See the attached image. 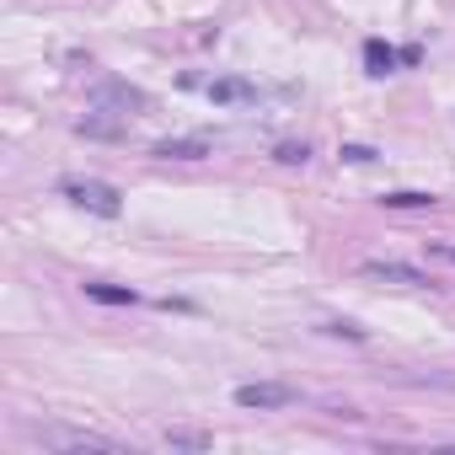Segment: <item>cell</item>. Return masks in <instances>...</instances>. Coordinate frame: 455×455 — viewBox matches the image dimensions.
<instances>
[{
    "instance_id": "cell-1",
    "label": "cell",
    "mask_w": 455,
    "mask_h": 455,
    "mask_svg": "<svg viewBox=\"0 0 455 455\" xmlns=\"http://www.w3.org/2000/svg\"><path fill=\"white\" fill-rule=\"evenodd\" d=\"M60 193L86 209V214H102V220H118L124 214V193L113 182H97V177H60Z\"/></svg>"
},
{
    "instance_id": "cell-2",
    "label": "cell",
    "mask_w": 455,
    "mask_h": 455,
    "mask_svg": "<svg viewBox=\"0 0 455 455\" xmlns=\"http://www.w3.org/2000/svg\"><path fill=\"white\" fill-rule=\"evenodd\" d=\"M188 92H204L214 108H252L258 102V86L242 81V76H182Z\"/></svg>"
},
{
    "instance_id": "cell-3",
    "label": "cell",
    "mask_w": 455,
    "mask_h": 455,
    "mask_svg": "<svg viewBox=\"0 0 455 455\" xmlns=\"http://www.w3.org/2000/svg\"><path fill=\"white\" fill-rule=\"evenodd\" d=\"M92 113H108V118H118V124H129L134 113H145V92L140 86H129V81H102V86H92Z\"/></svg>"
},
{
    "instance_id": "cell-4",
    "label": "cell",
    "mask_w": 455,
    "mask_h": 455,
    "mask_svg": "<svg viewBox=\"0 0 455 455\" xmlns=\"http://www.w3.org/2000/svg\"><path fill=\"white\" fill-rule=\"evenodd\" d=\"M300 391L284 386V380H252V386H236V407L247 412H274V407H295Z\"/></svg>"
},
{
    "instance_id": "cell-5",
    "label": "cell",
    "mask_w": 455,
    "mask_h": 455,
    "mask_svg": "<svg viewBox=\"0 0 455 455\" xmlns=\"http://www.w3.org/2000/svg\"><path fill=\"white\" fill-rule=\"evenodd\" d=\"M150 156L156 161H204V156H214V140L209 134H177V140H161Z\"/></svg>"
},
{
    "instance_id": "cell-6",
    "label": "cell",
    "mask_w": 455,
    "mask_h": 455,
    "mask_svg": "<svg viewBox=\"0 0 455 455\" xmlns=\"http://www.w3.org/2000/svg\"><path fill=\"white\" fill-rule=\"evenodd\" d=\"M364 279H380V284H407V290H428L434 279L423 274V268H412V263H364L359 268Z\"/></svg>"
},
{
    "instance_id": "cell-7",
    "label": "cell",
    "mask_w": 455,
    "mask_h": 455,
    "mask_svg": "<svg viewBox=\"0 0 455 455\" xmlns=\"http://www.w3.org/2000/svg\"><path fill=\"white\" fill-rule=\"evenodd\" d=\"M44 444H60V450H113V439L86 434V428H44Z\"/></svg>"
},
{
    "instance_id": "cell-8",
    "label": "cell",
    "mask_w": 455,
    "mask_h": 455,
    "mask_svg": "<svg viewBox=\"0 0 455 455\" xmlns=\"http://www.w3.org/2000/svg\"><path fill=\"white\" fill-rule=\"evenodd\" d=\"M396 65H407V54H402V49H391V44H380V38H370V44H364V70H370V76H391Z\"/></svg>"
},
{
    "instance_id": "cell-9",
    "label": "cell",
    "mask_w": 455,
    "mask_h": 455,
    "mask_svg": "<svg viewBox=\"0 0 455 455\" xmlns=\"http://www.w3.org/2000/svg\"><path fill=\"white\" fill-rule=\"evenodd\" d=\"M86 290V300H102V306H134L140 295L134 290H124V284H102V279H92V284H81Z\"/></svg>"
},
{
    "instance_id": "cell-10",
    "label": "cell",
    "mask_w": 455,
    "mask_h": 455,
    "mask_svg": "<svg viewBox=\"0 0 455 455\" xmlns=\"http://www.w3.org/2000/svg\"><path fill=\"white\" fill-rule=\"evenodd\" d=\"M380 204H386V209H434L439 198H434V193H412V188H402V193H380Z\"/></svg>"
},
{
    "instance_id": "cell-11",
    "label": "cell",
    "mask_w": 455,
    "mask_h": 455,
    "mask_svg": "<svg viewBox=\"0 0 455 455\" xmlns=\"http://www.w3.org/2000/svg\"><path fill=\"white\" fill-rule=\"evenodd\" d=\"M166 444H172V450H209L214 439H209V434H198V428H172V434H166Z\"/></svg>"
},
{
    "instance_id": "cell-12",
    "label": "cell",
    "mask_w": 455,
    "mask_h": 455,
    "mask_svg": "<svg viewBox=\"0 0 455 455\" xmlns=\"http://www.w3.org/2000/svg\"><path fill=\"white\" fill-rule=\"evenodd\" d=\"M306 156H311V145L300 140V145H279L274 150V161H284V166H306Z\"/></svg>"
},
{
    "instance_id": "cell-13",
    "label": "cell",
    "mask_w": 455,
    "mask_h": 455,
    "mask_svg": "<svg viewBox=\"0 0 455 455\" xmlns=\"http://www.w3.org/2000/svg\"><path fill=\"white\" fill-rule=\"evenodd\" d=\"M338 156H343L348 166H370V161H375V150H370V145H343Z\"/></svg>"
},
{
    "instance_id": "cell-14",
    "label": "cell",
    "mask_w": 455,
    "mask_h": 455,
    "mask_svg": "<svg viewBox=\"0 0 455 455\" xmlns=\"http://www.w3.org/2000/svg\"><path fill=\"white\" fill-rule=\"evenodd\" d=\"M327 332H338V338H354V343H364V327H359V322H327Z\"/></svg>"
},
{
    "instance_id": "cell-15",
    "label": "cell",
    "mask_w": 455,
    "mask_h": 455,
    "mask_svg": "<svg viewBox=\"0 0 455 455\" xmlns=\"http://www.w3.org/2000/svg\"><path fill=\"white\" fill-rule=\"evenodd\" d=\"M428 252H434V258H450V263H455V247H450V242H439V247H428Z\"/></svg>"
}]
</instances>
